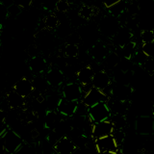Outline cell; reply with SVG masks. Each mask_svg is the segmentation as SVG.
I'll return each mask as SVG.
<instances>
[{"instance_id": "obj_37", "label": "cell", "mask_w": 154, "mask_h": 154, "mask_svg": "<svg viewBox=\"0 0 154 154\" xmlns=\"http://www.w3.org/2000/svg\"><path fill=\"white\" fill-rule=\"evenodd\" d=\"M7 17H8L7 7L0 3V20H4Z\"/></svg>"}, {"instance_id": "obj_23", "label": "cell", "mask_w": 154, "mask_h": 154, "mask_svg": "<svg viewBox=\"0 0 154 154\" xmlns=\"http://www.w3.org/2000/svg\"><path fill=\"white\" fill-rule=\"evenodd\" d=\"M43 25H45V28L47 29V30L52 31L59 27L60 20L55 14H51L45 17V19H43Z\"/></svg>"}, {"instance_id": "obj_3", "label": "cell", "mask_w": 154, "mask_h": 154, "mask_svg": "<svg viewBox=\"0 0 154 154\" xmlns=\"http://www.w3.org/2000/svg\"><path fill=\"white\" fill-rule=\"evenodd\" d=\"M119 28V23L118 19H116V17H104L98 24V30L103 35L113 38L114 35Z\"/></svg>"}, {"instance_id": "obj_2", "label": "cell", "mask_w": 154, "mask_h": 154, "mask_svg": "<svg viewBox=\"0 0 154 154\" xmlns=\"http://www.w3.org/2000/svg\"><path fill=\"white\" fill-rule=\"evenodd\" d=\"M88 116L93 123L100 122L110 118L111 112L106 102H100L88 109Z\"/></svg>"}, {"instance_id": "obj_4", "label": "cell", "mask_w": 154, "mask_h": 154, "mask_svg": "<svg viewBox=\"0 0 154 154\" xmlns=\"http://www.w3.org/2000/svg\"><path fill=\"white\" fill-rule=\"evenodd\" d=\"M107 100H108V96L106 95L102 91L91 87L84 95L83 99H82V102H83L88 108H90L91 106L100 103V102H107Z\"/></svg>"}, {"instance_id": "obj_31", "label": "cell", "mask_w": 154, "mask_h": 154, "mask_svg": "<svg viewBox=\"0 0 154 154\" xmlns=\"http://www.w3.org/2000/svg\"><path fill=\"white\" fill-rule=\"evenodd\" d=\"M153 43L154 42H149L142 45V53L147 58H152L153 56Z\"/></svg>"}, {"instance_id": "obj_42", "label": "cell", "mask_w": 154, "mask_h": 154, "mask_svg": "<svg viewBox=\"0 0 154 154\" xmlns=\"http://www.w3.org/2000/svg\"><path fill=\"white\" fill-rule=\"evenodd\" d=\"M129 1H131V2H137L138 0H129Z\"/></svg>"}, {"instance_id": "obj_18", "label": "cell", "mask_w": 154, "mask_h": 154, "mask_svg": "<svg viewBox=\"0 0 154 154\" xmlns=\"http://www.w3.org/2000/svg\"><path fill=\"white\" fill-rule=\"evenodd\" d=\"M6 101L9 105V108L12 110H18L23 108L25 105V98H23L18 94H17L14 91H11L7 94Z\"/></svg>"}, {"instance_id": "obj_21", "label": "cell", "mask_w": 154, "mask_h": 154, "mask_svg": "<svg viewBox=\"0 0 154 154\" xmlns=\"http://www.w3.org/2000/svg\"><path fill=\"white\" fill-rule=\"evenodd\" d=\"M61 119L59 115L54 110H48L45 115V127L48 129H55Z\"/></svg>"}, {"instance_id": "obj_25", "label": "cell", "mask_w": 154, "mask_h": 154, "mask_svg": "<svg viewBox=\"0 0 154 154\" xmlns=\"http://www.w3.org/2000/svg\"><path fill=\"white\" fill-rule=\"evenodd\" d=\"M122 55H123V59L130 60L131 61L132 57L134 56L135 52H136V43L134 42H128L126 45H124L122 48Z\"/></svg>"}, {"instance_id": "obj_17", "label": "cell", "mask_w": 154, "mask_h": 154, "mask_svg": "<svg viewBox=\"0 0 154 154\" xmlns=\"http://www.w3.org/2000/svg\"><path fill=\"white\" fill-rule=\"evenodd\" d=\"M29 69L35 74H41L45 72L47 69L46 60L42 56L38 55L36 57L30 58L29 60Z\"/></svg>"}, {"instance_id": "obj_40", "label": "cell", "mask_w": 154, "mask_h": 154, "mask_svg": "<svg viewBox=\"0 0 154 154\" xmlns=\"http://www.w3.org/2000/svg\"><path fill=\"white\" fill-rule=\"evenodd\" d=\"M101 154H119V151H116V152H104V153H101Z\"/></svg>"}, {"instance_id": "obj_43", "label": "cell", "mask_w": 154, "mask_h": 154, "mask_svg": "<svg viewBox=\"0 0 154 154\" xmlns=\"http://www.w3.org/2000/svg\"><path fill=\"white\" fill-rule=\"evenodd\" d=\"M0 46H1V40H0Z\"/></svg>"}, {"instance_id": "obj_7", "label": "cell", "mask_w": 154, "mask_h": 154, "mask_svg": "<svg viewBox=\"0 0 154 154\" xmlns=\"http://www.w3.org/2000/svg\"><path fill=\"white\" fill-rule=\"evenodd\" d=\"M113 130H114V125L109 119L100 122L93 123L91 137L94 140H97L99 138L109 136V135H112Z\"/></svg>"}, {"instance_id": "obj_41", "label": "cell", "mask_w": 154, "mask_h": 154, "mask_svg": "<svg viewBox=\"0 0 154 154\" xmlns=\"http://www.w3.org/2000/svg\"><path fill=\"white\" fill-rule=\"evenodd\" d=\"M2 29H3V27H2V24H1V23H0V33H1V32H2Z\"/></svg>"}, {"instance_id": "obj_11", "label": "cell", "mask_w": 154, "mask_h": 154, "mask_svg": "<svg viewBox=\"0 0 154 154\" xmlns=\"http://www.w3.org/2000/svg\"><path fill=\"white\" fill-rule=\"evenodd\" d=\"M135 127H136V130L139 134L149 135L153 131V119L149 116H140L139 118H137Z\"/></svg>"}, {"instance_id": "obj_34", "label": "cell", "mask_w": 154, "mask_h": 154, "mask_svg": "<svg viewBox=\"0 0 154 154\" xmlns=\"http://www.w3.org/2000/svg\"><path fill=\"white\" fill-rule=\"evenodd\" d=\"M34 0H14V4H17L21 9H28L32 6Z\"/></svg>"}, {"instance_id": "obj_13", "label": "cell", "mask_w": 154, "mask_h": 154, "mask_svg": "<svg viewBox=\"0 0 154 154\" xmlns=\"http://www.w3.org/2000/svg\"><path fill=\"white\" fill-rule=\"evenodd\" d=\"M77 104L78 102L76 101H69L65 98H60L58 105L56 107L57 113L60 114L61 116H64V117H72L75 113V109L77 107Z\"/></svg>"}, {"instance_id": "obj_27", "label": "cell", "mask_w": 154, "mask_h": 154, "mask_svg": "<svg viewBox=\"0 0 154 154\" xmlns=\"http://www.w3.org/2000/svg\"><path fill=\"white\" fill-rule=\"evenodd\" d=\"M141 40L143 43L154 42V33L153 30H143L141 32Z\"/></svg>"}, {"instance_id": "obj_32", "label": "cell", "mask_w": 154, "mask_h": 154, "mask_svg": "<svg viewBox=\"0 0 154 154\" xmlns=\"http://www.w3.org/2000/svg\"><path fill=\"white\" fill-rule=\"evenodd\" d=\"M142 66L146 72H148L149 74L152 75L153 71H154V62H153V58H146V61L143 63Z\"/></svg>"}, {"instance_id": "obj_39", "label": "cell", "mask_w": 154, "mask_h": 154, "mask_svg": "<svg viewBox=\"0 0 154 154\" xmlns=\"http://www.w3.org/2000/svg\"><path fill=\"white\" fill-rule=\"evenodd\" d=\"M4 150V147H3V143H2V141H0V154H2Z\"/></svg>"}, {"instance_id": "obj_30", "label": "cell", "mask_w": 154, "mask_h": 154, "mask_svg": "<svg viewBox=\"0 0 154 154\" xmlns=\"http://www.w3.org/2000/svg\"><path fill=\"white\" fill-rule=\"evenodd\" d=\"M22 9L17 6V4L13 3L12 5H10V6L7 7V13H8V16L10 17H17L19 14L21 13Z\"/></svg>"}, {"instance_id": "obj_36", "label": "cell", "mask_w": 154, "mask_h": 154, "mask_svg": "<svg viewBox=\"0 0 154 154\" xmlns=\"http://www.w3.org/2000/svg\"><path fill=\"white\" fill-rule=\"evenodd\" d=\"M101 2H102V4L106 8L111 9L112 7L116 6V5L119 4L122 2V0H101Z\"/></svg>"}, {"instance_id": "obj_35", "label": "cell", "mask_w": 154, "mask_h": 154, "mask_svg": "<svg viewBox=\"0 0 154 154\" xmlns=\"http://www.w3.org/2000/svg\"><path fill=\"white\" fill-rule=\"evenodd\" d=\"M38 52H40V50H38V47L35 45H32L28 47L27 49V53L30 58H33V57H36L38 55Z\"/></svg>"}, {"instance_id": "obj_24", "label": "cell", "mask_w": 154, "mask_h": 154, "mask_svg": "<svg viewBox=\"0 0 154 154\" xmlns=\"http://www.w3.org/2000/svg\"><path fill=\"white\" fill-rule=\"evenodd\" d=\"M79 54V47L73 43H66L64 48V55L69 59H75Z\"/></svg>"}, {"instance_id": "obj_44", "label": "cell", "mask_w": 154, "mask_h": 154, "mask_svg": "<svg viewBox=\"0 0 154 154\" xmlns=\"http://www.w3.org/2000/svg\"><path fill=\"white\" fill-rule=\"evenodd\" d=\"M143 154H146V153H143Z\"/></svg>"}, {"instance_id": "obj_29", "label": "cell", "mask_w": 154, "mask_h": 154, "mask_svg": "<svg viewBox=\"0 0 154 154\" xmlns=\"http://www.w3.org/2000/svg\"><path fill=\"white\" fill-rule=\"evenodd\" d=\"M112 137L114 138V140L117 143V144L119 146L124 141V138H125V134L122 131V129H116L114 128L113 130V133H112Z\"/></svg>"}, {"instance_id": "obj_22", "label": "cell", "mask_w": 154, "mask_h": 154, "mask_svg": "<svg viewBox=\"0 0 154 154\" xmlns=\"http://www.w3.org/2000/svg\"><path fill=\"white\" fill-rule=\"evenodd\" d=\"M103 62H104V66L108 69H114L119 65L120 58L116 52H109L108 55L103 60Z\"/></svg>"}, {"instance_id": "obj_9", "label": "cell", "mask_w": 154, "mask_h": 154, "mask_svg": "<svg viewBox=\"0 0 154 154\" xmlns=\"http://www.w3.org/2000/svg\"><path fill=\"white\" fill-rule=\"evenodd\" d=\"M13 91L22 96L23 98H27L35 91V89H34L33 82L31 80H29L26 77H22L14 83Z\"/></svg>"}, {"instance_id": "obj_20", "label": "cell", "mask_w": 154, "mask_h": 154, "mask_svg": "<svg viewBox=\"0 0 154 154\" xmlns=\"http://www.w3.org/2000/svg\"><path fill=\"white\" fill-rule=\"evenodd\" d=\"M107 103V102H106ZM108 107L110 109L111 114H119V115H124L127 111V102L123 100H118V99H112L109 103H107Z\"/></svg>"}, {"instance_id": "obj_26", "label": "cell", "mask_w": 154, "mask_h": 154, "mask_svg": "<svg viewBox=\"0 0 154 154\" xmlns=\"http://www.w3.org/2000/svg\"><path fill=\"white\" fill-rule=\"evenodd\" d=\"M78 16L85 20H90L94 16V10L88 5H82L78 11Z\"/></svg>"}, {"instance_id": "obj_8", "label": "cell", "mask_w": 154, "mask_h": 154, "mask_svg": "<svg viewBox=\"0 0 154 154\" xmlns=\"http://www.w3.org/2000/svg\"><path fill=\"white\" fill-rule=\"evenodd\" d=\"M95 148L99 154L104 152H116L119 151V146L116 143L112 135L99 138L95 140Z\"/></svg>"}, {"instance_id": "obj_1", "label": "cell", "mask_w": 154, "mask_h": 154, "mask_svg": "<svg viewBox=\"0 0 154 154\" xmlns=\"http://www.w3.org/2000/svg\"><path fill=\"white\" fill-rule=\"evenodd\" d=\"M1 141L4 150L11 154H14L23 143L21 136L13 129H9L5 131V133L2 135Z\"/></svg>"}, {"instance_id": "obj_6", "label": "cell", "mask_w": 154, "mask_h": 154, "mask_svg": "<svg viewBox=\"0 0 154 154\" xmlns=\"http://www.w3.org/2000/svg\"><path fill=\"white\" fill-rule=\"evenodd\" d=\"M63 93V98H65L69 101H78L82 98L83 96V90H82V86L79 83H67L62 90Z\"/></svg>"}, {"instance_id": "obj_33", "label": "cell", "mask_w": 154, "mask_h": 154, "mask_svg": "<svg viewBox=\"0 0 154 154\" xmlns=\"http://www.w3.org/2000/svg\"><path fill=\"white\" fill-rule=\"evenodd\" d=\"M14 154H36L35 150L28 144H21V146L19 147L17 150Z\"/></svg>"}, {"instance_id": "obj_10", "label": "cell", "mask_w": 154, "mask_h": 154, "mask_svg": "<svg viewBox=\"0 0 154 154\" xmlns=\"http://www.w3.org/2000/svg\"><path fill=\"white\" fill-rule=\"evenodd\" d=\"M111 77L105 70H99L94 72L93 80H91V85L94 88L102 91L105 94V91L111 86Z\"/></svg>"}, {"instance_id": "obj_15", "label": "cell", "mask_w": 154, "mask_h": 154, "mask_svg": "<svg viewBox=\"0 0 154 154\" xmlns=\"http://www.w3.org/2000/svg\"><path fill=\"white\" fill-rule=\"evenodd\" d=\"M94 74V70L91 66H87L80 69L76 73L77 81L83 87H87L91 84V80Z\"/></svg>"}, {"instance_id": "obj_12", "label": "cell", "mask_w": 154, "mask_h": 154, "mask_svg": "<svg viewBox=\"0 0 154 154\" xmlns=\"http://www.w3.org/2000/svg\"><path fill=\"white\" fill-rule=\"evenodd\" d=\"M45 80L48 86L52 87V88H58L63 84V82L65 80V76L61 69H50L46 71Z\"/></svg>"}, {"instance_id": "obj_14", "label": "cell", "mask_w": 154, "mask_h": 154, "mask_svg": "<svg viewBox=\"0 0 154 154\" xmlns=\"http://www.w3.org/2000/svg\"><path fill=\"white\" fill-rule=\"evenodd\" d=\"M133 93V89L128 84H118L111 89V94L115 99L126 101Z\"/></svg>"}, {"instance_id": "obj_16", "label": "cell", "mask_w": 154, "mask_h": 154, "mask_svg": "<svg viewBox=\"0 0 154 154\" xmlns=\"http://www.w3.org/2000/svg\"><path fill=\"white\" fill-rule=\"evenodd\" d=\"M114 40L115 42L117 43V45L122 48L124 45H126L128 42H131L132 40V33L126 27H119L117 33L114 35Z\"/></svg>"}, {"instance_id": "obj_19", "label": "cell", "mask_w": 154, "mask_h": 154, "mask_svg": "<svg viewBox=\"0 0 154 154\" xmlns=\"http://www.w3.org/2000/svg\"><path fill=\"white\" fill-rule=\"evenodd\" d=\"M109 50L106 45H104L103 43L97 42L95 43L93 47L91 48L90 50V54L93 57V59H94L96 62H102L105 57L108 55Z\"/></svg>"}, {"instance_id": "obj_5", "label": "cell", "mask_w": 154, "mask_h": 154, "mask_svg": "<svg viewBox=\"0 0 154 154\" xmlns=\"http://www.w3.org/2000/svg\"><path fill=\"white\" fill-rule=\"evenodd\" d=\"M53 149L56 154H75L77 146L70 138L65 135L57 140Z\"/></svg>"}, {"instance_id": "obj_28", "label": "cell", "mask_w": 154, "mask_h": 154, "mask_svg": "<svg viewBox=\"0 0 154 154\" xmlns=\"http://www.w3.org/2000/svg\"><path fill=\"white\" fill-rule=\"evenodd\" d=\"M54 6H55L56 11L60 13H66V12H69L70 4L67 2L66 0H57Z\"/></svg>"}, {"instance_id": "obj_38", "label": "cell", "mask_w": 154, "mask_h": 154, "mask_svg": "<svg viewBox=\"0 0 154 154\" xmlns=\"http://www.w3.org/2000/svg\"><path fill=\"white\" fill-rule=\"evenodd\" d=\"M14 2V0H0V3L3 4L4 6H6V7L10 6V5H12Z\"/></svg>"}]
</instances>
